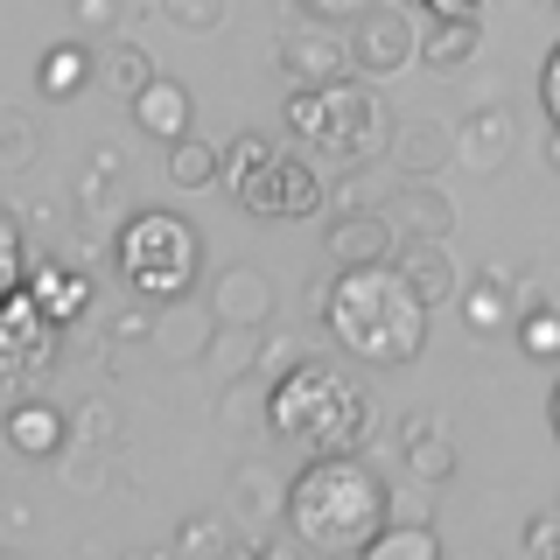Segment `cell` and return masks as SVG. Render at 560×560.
<instances>
[{"label":"cell","mask_w":560,"mask_h":560,"mask_svg":"<svg viewBox=\"0 0 560 560\" xmlns=\"http://www.w3.org/2000/svg\"><path fill=\"white\" fill-rule=\"evenodd\" d=\"M428 323H434V302L407 280V267L393 253L337 267V280L323 294V329L358 364H413L428 350Z\"/></svg>","instance_id":"obj_1"},{"label":"cell","mask_w":560,"mask_h":560,"mask_svg":"<svg viewBox=\"0 0 560 560\" xmlns=\"http://www.w3.org/2000/svg\"><path fill=\"white\" fill-rule=\"evenodd\" d=\"M385 512H393V504H385V483L358 448L308 455L288 483V525L315 553H364L385 533Z\"/></svg>","instance_id":"obj_2"},{"label":"cell","mask_w":560,"mask_h":560,"mask_svg":"<svg viewBox=\"0 0 560 560\" xmlns=\"http://www.w3.org/2000/svg\"><path fill=\"white\" fill-rule=\"evenodd\" d=\"M267 428L308 455L358 448L372 428V393L358 372H337L329 358H294L267 393Z\"/></svg>","instance_id":"obj_3"},{"label":"cell","mask_w":560,"mask_h":560,"mask_svg":"<svg viewBox=\"0 0 560 560\" xmlns=\"http://www.w3.org/2000/svg\"><path fill=\"white\" fill-rule=\"evenodd\" d=\"M288 127L294 140L329 168H364L385 154V105L372 92V78H337V84H294L288 92Z\"/></svg>","instance_id":"obj_4"},{"label":"cell","mask_w":560,"mask_h":560,"mask_svg":"<svg viewBox=\"0 0 560 560\" xmlns=\"http://www.w3.org/2000/svg\"><path fill=\"white\" fill-rule=\"evenodd\" d=\"M113 259H119V280L140 302H183L197 288L203 245H197V224L175 218V210H133L113 238Z\"/></svg>","instance_id":"obj_5"},{"label":"cell","mask_w":560,"mask_h":560,"mask_svg":"<svg viewBox=\"0 0 560 560\" xmlns=\"http://www.w3.org/2000/svg\"><path fill=\"white\" fill-rule=\"evenodd\" d=\"M232 203L259 224H302V218H323L329 189H323V162L315 154H267L253 175L232 183Z\"/></svg>","instance_id":"obj_6"},{"label":"cell","mask_w":560,"mask_h":560,"mask_svg":"<svg viewBox=\"0 0 560 560\" xmlns=\"http://www.w3.org/2000/svg\"><path fill=\"white\" fill-rule=\"evenodd\" d=\"M350 63H358V78H399L407 63H420V22L407 8H385L372 0L364 14H350Z\"/></svg>","instance_id":"obj_7"},{"label":"cell","mask_w":560,"mask_h":560,"mask_svg":"<svg viewBox=\"0 0 560 560\" xmlns=\"http://www.w3.org/2000/svg\"><path fill=\"white\" fill-rule=\"evenodd\" d=\"M57 337H63V323H49L28 288H8V308H0V385L22 393V378L57 358Z\"/></svg>","instance_id":"obj_8"},{"label":"cell","mask_w":560,"mask_h":560,"mask_svg":"<svg viewBox=\"0 0 560 560\" xmlns=\"http://www.w3.org/2000/svg\"><path fill=\"white\" fill-rule=\"evenodd\" d=\"M273 57H280V70H288L294 84H337V78H350V35H337V22H323V14H308L302 28H288L273 43Z\"/></svg>","instance_id":"obj_9"},{"label":"cell","mask_w":560,"mask_h":560,"mask_svg":"<svg viewBox=\"0 0 560 560\" xmlns=\"http://www.w3.org/2000/svg\"><path fill=\"white\" fill-rule=\"evenodd\" d=\"M0 434H8V448L22 455V463H43V455L63 448V413L49 407V399H14L8 420H0Z\"/></svg>","instance_id":"obj_10"},{"label":"cell","mask_w":560,"mask_h":560,"mask_svg":"<svg viewBox=\"0 0 560 560\" xmlns=\"http://www.w3.org/2000/svg\"><path fill=\"white\" fill-rule=\"evenodd\" d=\"M133 127L148 133V140H162V148H175V140L189 133V92L175 78H154L148 92H133Z\"/></svg>","instance_id":"obj_11"},{"label":"cell","mask_w":560,"mask_h":560,"mask_svg":"<svg viewBox=\"0 0 560 560\" xmlns=\"http://www.w3.org/2000/svg\"><path fill=\"white\" fill-rule=\"evenodd\" d=\"M393 259L407 267V280H413L420 294H428L434 308L463 294V280H455V259L442 253V238H420V232H413V238H399V245H393Z\"/></svg>","instance_id":"obj_12"},{"label":"cell","mask_w":560,"mask_h":560,"mask_svg":"<svg viewBox=\"0 0 560 560\" xmlns=\"http://www.w3.org/2000/svg\"><path fill=\"white\" fill-rule=\"evenodd\" d=\"M28 294H35V308H43L49 323H63V329L92 308V280H84L78 267H35L28 273Z\"/></svg>","instance_id":"obj_13"},{"label":"cell","mask_w":560,"mask_h":560,"mask_svg":"<svg viewBox=\"0 0 560 560\" xmlns=\"http://www.w3.org/2000/svg\"><path fill=\"white\" fill-rule=\"evenodd\" d=\"M92 84V49L84 43H49L43 63H35V92L43 98H78Z\"/></svg>","instance_id":"obj_14"},{"label":"cell","mask_w":560,"mask_h":560,"mask_svg":"<svg viewBox=\"0 0 560 560\" xmlns=\"http://www.w3.org/2000/svg\"><path fill=\"white\" fill-rule=\"evenodd\" d=\"M477 43H483V28H477V22H434L428 35H420V63L448 78V70H463L469 57H477Z\"/></svg>","instance_id":"obj_15"},{"label":"cell","mask_w":560,"mask_h":560,"mask_svg":"<svg viewBox=\"0 0 560 560\" xmlns=\"http://www.w3.org/2000/svg\"><path fill=\"white\" fill-rule=\"evenodd\" d=\"M224 175V148H210V140H197V133H183L168 148V183L175 189H210Z\"/></svg>","instance_id":"obj_16"},{"label":"cell","mask_w":560,"mask_h":560,"mask_svg":"<svg viewBox=\"0 0 560 560\" xmlns=\"http://www.w3.org/2000/svg\"><path fill=\"white\" fill-rule=\"evenodd\" d=\"M218 315L224 323H238V329H253L259 315H267V280H259L253 267H232L218 280Z\"/></svg>","instance_id":"obj_17"},{"label":"cell","mask_w":560,"mask_h":560,"mask_svg":"<svg viewBox=\"0 0 560 560\" xmlns=\"http://www.w3.org/2000/svg\"><path fill=\"white\" fill-rule=\"evenodd\" d=\"M407 469L420 483H442L455 469V448H448V434L434 428V420H407Z\"/></svg>","instance_id":"obj_18"},{"label":"cell","mask_w":560,"mask_h":560,"mask_svg":"<svg viewBox=\"0 0 560 560\" xmlns=\"http://www.w3.org/2000/svg\"><path fill=\"white\" fill-rule=\"evenodd\" d=\"M385 224L393 218H343L337 232H329V253L343 259V267H358V259H385L399 238H385Z\"/></svg>","instance_id":"obj_19"},{"label":"cell","mask_w":560,"mask_h":560,"mask_svg":"<svg viewBox=\"0 0 560 560\" xmlns=\"http://www.w3.org/2000/svg\"><path fill=\"white\" fill-rule=\"evenodd\" d=\"M364 560H442V533L434 525H393L385 518V533L364 547Z\"/></svg>","instance_id":"obj_20"},{"label":"cell","mask_w":560,"mask_h":560,"mask_svg":"<svg viewBox=\"0 0 560 560\" xmlns=\"http://www.w3.org/2000/svg\"><path fill=\"white\" fill-rule=\"evenodd\" d=\"M385 218H393V224H399V218H413V232H420V238H448V232H455V210H448L442 197H428V189H399V197L385 203Z\"/></svg>","instance_id":"obj_21"},{"label":"cell","mask_w":560,"mask_h":560,"mask_svg":"<svg viewBox=\"0 0 560 560\" xmlns=\"http://www.w3.org/2000/svg\"><path fill=\"white\" fill-rule=\"evenodd\" d=\"M498 148H512V119H504V113H483V119H469V127L455 133V154H463L469 168H490Z\"/></svg>","instance_id":"obj_22"},{"label":"cell","mask_w":560,"mask_h":560,"mask_svg":"<svg viewBox=\"0 0 560 560\" xmlns=\"http://www.w3.org/2000/svg\"><path fill=\"white\" fill-rule=\"evenodd\" d=\"M504 294H512V273L504 267H490L477 288L463 294V315H469V329H498V315H504Z\"/></svg>","instance_id":"obj_23"},{"label":"cell","mask_w":560,"mask_h":560,"mask_svg":"<svg viewBox=\"0 0 560 560\" xmlns=\"http://www.w3.org/2000/svg\"><path fill=\"white\" fill-rule=\"evenodd\" d=\"M518 350H525V358H539V364H553L560 358V308H547V302L525 308L518 315Z\"/></svg>","instance_id":"obj_24"},{"label":"cell","mask_w":560,"mask_h":560,"mask_svg":"<svg viewBox=\"0 0 560 560\" xmlns=\"http://www.w3.org/2000/svg\"><path fill=\"white\" fill-rule=\"evenodd\" d=\"M105 78H113V92H127V98H133V92H148L162 70H154V57H148L140 43H119L113 57H105Z\"/></svg>","instance_id":"obj_25"},{"label":"cell","mask_w":560,"mask_h":560,"mask_svg":"<svg viewBox=\"0 0 560 560\" xmlns=\"http://www.w3.org/2000/svg\"><path fill=\"white\" fill-rule=\"evenodd\" d=\"M162 14L175 28H197V35H210L224 22V0H162Z\"/></svg>","instance_id":"obj_26"},{"label":"cell","mask_w":560,"mask_h":560,"mask_svg":"<svg viewBox=\"0 0 560 560\" xmlns=\"http://www.w3.org/2000/svg\"><path fill=\"white\" fill-rule=\"evenodd\" d=\"M28 245H22V224H0V280L8 288H28Z\"/></svg>","instance_id":"obj_27"},{"label":"cell","mask_w":560,"mask_h":560,"mask_svg":"<svg viewBox=\"0 0 560 560\" xmlns=\"http://www.w3.org/2000/svg\"><path fill=\"white\" fill-rule=\"evenodd\" d=\"M273 154V140H259V133H238L232 148H224V183H238V175H253L259 162Z\"/></svg>","instance_id":"obj_28"},{"label":"cell","mask_w":560,"mask_h":560,"mask_svg":"<svg viewBox=\"0 0 560 560\" xmlns=\"http://www.w3.org/2000/svg\"><path fill=\"white\" fill-rule=\"evenodd\" d=\"M518 547L533 553V560H560V512H547V518H525Z\"/></svg>","instance_id":"obj_29"},{"label":"cell","mask_w":560,"mask_h":560,"mask_svg":"<svg viewBox=\"0 0 560 560\" xmlns=\"http://www.w3.org/2000/svg\"><path fill=\"white\" fill-rule=\"evenodd\" d=\"M490 0H420V14L428 22H483Z\"/></svg>","instance_id":"obj_30"},{"label":"cell","mask_w":560,"mask_h":560,"mask_svg":"<svg viewBox=\"0 0 560 560\" xmlns=\"http://www.w3.org/2000/svg\"><path fill=\"white\" fill-rule=\"evenodd\" d=\"M539 105H547V119L560 127V43L547 49V63H539Z\"/></svg>","instance_id":"obj_31"},{"label":"cell","mask_w":560,"mask_h":560,"mask_svg":"<svg viewBox=\"0 0 560 560\" xmlns=\"http://www.w3.org/2000/svg\"><path fill=\"white\" fill-rule=\"evenodd\" d=\"M302 14H323V22H350V14H364L372 0H294Z\"/></svg>","instance_id":"obj_32"},{"label":"cell","mask_w":560,"mask_h":560,"mask_svg":"<svg viewBox=\"0 0 560 560\" xmlns=\"http://www.w3.org/2000/svg\"><path fill=\"white\" fill-rule=\"evenodd\" d=\"M78 22L84 28H105V22H113V0H78Z\"/></svg>","instance_id":"obj_33"},{"label":"cell","mask_w":560,"mask_h":560,"mask_svg":"<svg viewBox=\"0 0 560 560\" xmlns=\"http://www.w3.org/2000/svg\"><path fill=\"white\" fill-rule=\"evenodd\" d=\"M183 547H224V533H218V525H189Z\"/></svg>","instance_id":"obj_34"},{"label":"cell","mask_w":560,"mask_h":560,"mask_svg":"<svg viewBox=\"0 0 560 560\" xmlns=\"http://www.w3.org/2000/svg\"><path fill=\"white\" fill-rule=\"evenodd\" d=\"M547 428H553V442H560V385H553V399H547Z\"/></svg>","instance_id":"obj_35"},{"label":"cell","mask_w":560,"mask_h":560,"mask_svg":"<svg viewBox=\"0 0 560 560\" xmlns=\"http://www.w3.org/2000/svg\"><path fill=\"white\" fill-rule=\"evenodd\" d=\"M547 168H553V175H560V127H553V133H547Z\"/></svg>","instance_id":"obj_36"}]
</instances>
